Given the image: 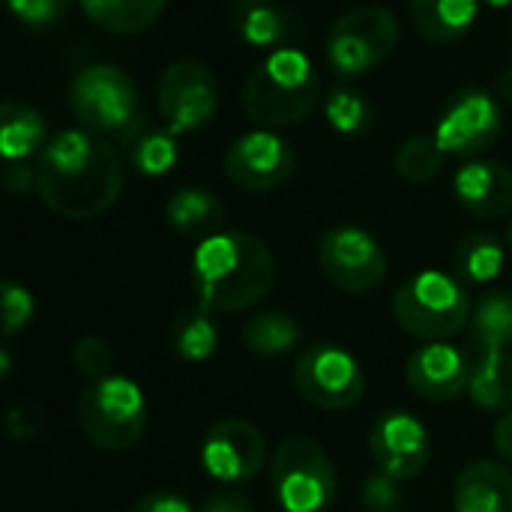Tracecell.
<instances>
[{"label": "cell", "instance_id": "obj_29", "mask_svg": "<svg viewBox=\"0 0 512 512\" xmlns=\"http://www.w3.org/2000/svg\"><path fill=\"white\" fill-rule=\"evenodd\" d=\"M171 345L183 360L201 363V360L213 357V351L219 348V327L207 309H201V306L183 309L171 327Z\"/></svg>", "mask_w": 512, "mask_h": 512}, {"label": "cell", "instance_id": "obj_25", "mask_svg": "<svg viewBox=\"0 0 512 512\" xmlns=\"http://www.w3.org/2000/svg\"><path fill=\"white\" fill-rule=\"evenodd\" d=\"M453 270L459 282H492L504 270V246L489 231H471L465 234L453 249Z\"/></svg>", "mask_w": 512, "mask_h": 512}, {"label": "cell", "instance_id": "obj_4", "mask_svg": "<svg viewBox=\"0 0 512 512\" xmlns=\"http://www.w3.org/2000/svg\"><path fill=\"white\" fill-rule=\"evenodd\" d=\"M69 108L81 129L120 144L147 123L135 81L111 63H90L78 69L69 84Z\"/></svg>", "mask_w": 512, "mask_h": 512}, {"label": "cell", "instance_id": "obj_26", "mask_svg": "<svg viewBox=\"0 0 512 512\" xmlns=\"http://www.w3.org/2000/svg\"><path fill=\"white\" fill-rule=\"evenodd\" d=\"M468 393L474 405L486 411H504L512 405V357L507 351L480 354L477 363H471V384Z\"/></svg>", "mask_w": 512, "mask_h": 512}, {"label": "cell", "instance_id": "obj_1", "mask_svg": "<svg viewBox=\"0 0 512 512\" xmlns=\"http://www.w3.org/2000/svg\"><path fill=\"white\" fill-rule=\"evenodd\" d=\"M36 192L63 219L102 216L123 192L117 147L87 129L57 132L36 159Z\"/></svg>", "mask_w": 512, "mask_h": 512}, {"label": "cell", "instance_id": "obj_7", "mask_svg": "<svg viewBox=\"0 0 512 512\" xmlns=\"http://www.w3.org/2000/svg\"><path fill=\"white\" fill-rule=\"evenodd\" d=\"M270 477L285 512H324L339 492V477L324 447L300 435L276 447Z\"/></svg>", "mask_w": 512, "mask_h": 512}, {"label": "cell", "instance_id": "obj_6", "mask_svg": "<svg viewBox=\"0 0 512 512\" xmlns=\"http://www.w3.org/2000/svg\"><path fill=\"white\" fill-rule=\"evenodd\" d=\"M78 423L87 441L108 453L135 447L147 429V399L141 387L123 375H105L78 396Z\"/></svg>", "mask_w": 512, "mask_h": 512}, {"label": "cell", "instance_id": "obj_24", "mask_svg": "<svg viewBox=\"0 0 512 512\" xmlns=\"http://www.w3.org/2000/svg\"><path fill=\"white\" fill-rule=\"evenodd\" d=\"M168 0H78L81 12L102 30L132 36L153 27Z\"/></svg>", "mask_w": 512, "mask_h": 512}, {"label": "cell", "instance_id": "obj_38", "mask_svg": "<svg viewBox=\"0 0 512 512\" xmlns=\"http://www.w3.org/2000/svg\"><path fill=\"white\" fill-rule=\"evenodd\" d=\"M201 512H255L249 495H243L240 489H219L207 498Z\"/></svg>", "mask_w": 512, "mask_h": 512}, {"label": "cell", "instance_id": "obj_40", "mask_svg": "<svg viewBox=\"0 0 512 512\" xmlns=\"http://www.w3.org/2000/svg\"><path fill=\"white\" fill-rule=\"evenodd\" d=\"M492 441H495V450H498V453H501V456H504V459L512 465V411L498 420Z\"/></svg>", "mask_w": 512, "mask_h": 512}, {"label": "cell", "instance_id": "obj_28", "mask_svg": "<svg viewBox=\"0 0 512 512\" xmlns=\"http://www.w3.org/2000/svg\"><path fill=\"white\" fill-rule=\"evenodd\" d=\"M297 342H300V327L285 312H261V315L249 318L243 327V345L255 357H264V360L294 351Z\"/></svg>", "mask_w": 512, "mask_h": 512}, {"label": "cell", "instance_id": "obj_34", "mask_svg": "<svg viewBox=\"0 0 512 512\" xmlns=\"http://www.w3.org/2000/svg\"><path fill=\"white\" fill-rule=\"evenodd\" d=\"M69 3L72 0H6L9 12L27 27H51V24H57L66 15Z\"/></svg>", "mask_w": 512, "mask_h": 512}, {"label": "cell", "instance_id": "obj_39", "mask_svg": "<svg viewBox=\"0 0 512 512\" xmlns=\"http://www.w3.org/2000/svg\"><path fill=\"white\" fill-rule=\"evenodd\" d=\"M6 189L15 192V195L36 189V168H27L21 162H9L6 165Z\"/></svg>", "mask_w": 512, "mask_h": 512}, {"label": "cell", "instance_id": "obj_9", "mask_svg": "<svg viewBox=\"0 0 512 512\" xmlns=\"http://www.w3.org/2000/svg\"><path fill=\"white\" fill-rule=\"evenodd\" d=\"M294 387L306 402L324 411H348L366 393L360 360L333 342L306 348L294 363Z\"/></svg>", "mask_w": 512, "mask_h": 512}, {"label": "cell", "instance_id": "obj_15", "mask_svg": "<svg viewBox=\"0 0 512 512\" xmlns=\"http://www.w3.org/2000/svg\"><path fill=\"white\" fill-rule=\"evenodd\" d=\"M369 450L381 474L405 483L423 474L432 456V441L426 426L405 411H387L372 423Z\"/></svg>", "mask_w": 512, "mask_h": 512}, {"label": "cell", "instance_id": "obj_18", "mask_svg": "<svg viewBox=\"0 0 512 512\" xmlns=\"http://www.w3.org/2000/svg\"><path fill=\"white\" fill-rule=\"evenodd\" d=\"M456 512H512V474L498 462L468 465L453 486Z\"/></svg>", "mask_w": 512, "mask_h": 512}, {"label": "cell", "instance_id": "obj_32", "mask_svg": "<svg viewBox=\"0 0 512 512\" xmlns=\"http://www.w3.org/2000/svg\"><path fill=\"white\" fill-rule=\"evenodd\" d=\"M72 363H75V369L81 372V375H87V378H105L108 375V369H111V363H114V351H111V345L105 342V339H99V336H84V339H78L75 342V348H72Z\"/></svg>", "mask_w": 512, "mask_h": 512}, {"label": "cell", "instance_id": "obj_36", "mask_svg": "<svg viewBox=\"0 0 512 512\" xmlns=\"http://www.w3.org/2000/svg\"><path fill=\"white\" fill-rule=\"evenodd\" d=\"M39 429H42V414L30 405H15L6 414V435L12 441H30L39 435Z\"/></svg>", "mask_w": 512, "mask_h": 512}, {"label": "cell", "instance_id": "obj_8", "mask_svg": "<svg viewBox=\"0 0 512 512\" xmlns=\"http://www.w3.org/2000/svg\"><path fill=\"white\" fill-rule=\"evenodd\" d=\"M399 42V21L387 6L369 3L345 12L327 36V60L345 78L378 69Z\"/></svg>", "mask_w": 512, "mask_h": 512}, {"label": "cell", "instance_id": "obj_10", "mask_svg": "<svg viewBox=\"0 0 512 512\" xmlns=\"http://www.w3.org/2000/svg\"><path fill=\"white\" fill-rule=\"evenodd\" d=\"M324 276L345 294H369L387 279V252L363 228L339 225L318 240Z\"/></svg>", "mask_w": 512, "mask_h": 512}, {"label": "cell", "instance_id": "obj_2", "mask_svg": "<svg viewBox=\"0 0 512 512\" xmlns=\"http://www.w3.org/2000/svg\"><path fill=\"white\" fill-rule=\"evenodd\" d=\"M276 279V261L249 231H219L195 249L192 285L207 312H243L261 303Z\"/></svg>", "mask_w": 512, "mask_h": 512}, {"label": "cell", "instance_id": "obj_5", "mask_svg": "<svg viewBox=\"0 0 512 512\" xmlns=\"http://www.w3.org/2000/svg\"><path fill=\"white\" fill-rule=\"evenodd\" d=\"M471 297L456 276L441 270H423L402 282L393 297V318L396 324L429 342H441L456 336L471 321Z\"/></svg>", "mask_w": 512, "mask_h": 512}, {"label": "cell", "instance_id": "obj_17", "mask_svg": "<svg viewBox=\"0 0 512 512\" xmlns=\"http://www.w3.org/2000/svg\"><path fill=\"white\" fill-rule=\"evenodd\" d=\"M453 192L456 201L480 219H501L512 213V171L495 159L462 165L456 171Z\"/></svg>", "mask_w": 512, "mask_h": 512}, {"label": "cell", "instance_id": "obj_37", "mask_svg": "<svg viewBox=\"0 0 512 512\" xmlns=\"http://www.w3.org/2000/svg\"><path fill=\"white\" fill-rule=\"evenodd\" d=\"M132 512H195L192 504L186 498H180L177 492H168V489H156V492H147L144 498H138V504L132 507Z\"/></svg>", "mask_w": 512, "mask_h": 512}, {"label": "cell", "instance_id": "obj_11", "mask_svg": "<svg viewBox=\"0 0 512 512\" xmlns=\"http://www.w3.org/2000/svg\"><path fill=\"white\" fill-rule=\"evenodd\" d=\"M159 114L174 135L195 132L216 117L219 81L198 60H177L159 78Z\"/></svg>", "mask_w": 512, "mask_h": 512}, {"label": "cell", "instance_id": "obj_33", "mask_svg": "<svg viewBox=\"0 0 512 512\" xmlns=\"http://www.w3.org/2000/svg\"><path fill=\"white\" fill-rule=\"evenodd\" d=\"M33 318V297L24 285L6 279L3 282V333L6 339H12L15 333H21Z\"/></svg>", "mask_w": 512, "mask_h": 512}, {"label": "cell", "instance_id": "obj_12", "mask_svg": "<svg viewBox=\"0 0 512 512\" xmlns=\"http://www.w3.org/2000/svg\"><path fill=\"white\" fill-rule=\"evenodd\" d=\"M504 129L501 105L492 93L468 87L459 90L438 117L435 138L450 156H477L489 150Z\"/></svg>", "mask_w": 512, "mask_h": 512}, {"label": "cell", "instance_id": "obj_21", "mask_svg": "<svg viewBox=\"0 0 512 512\" xmlns=\"http://www.w3.org/2000/svg\"><path fill=\"white\" fill-rule=\"evenodd\" d=\"M48 126L42 114L21 102V99H3L0 105V150L6 162H21L33 153H42L48 144Z\"/></svg>", "mask_w": 512, "mask_h": 512}, {"label": "cell", "instance_id": "obj_41", "mask_svg": "<svg viewBox=\"0 0 512 512\" xmlns=\"http://www.w3.org/2000/svg\"><path fill=\"white\" fill-rule=\"evenodd\" d=\"M498 96H501L504 102H510L512 105V66L510 69H504V72L498 75Z\"/></svg>", "mask_w": 512, "mask_h": 512}, {"label": "cell", "instance_id": "obj_16", "mask_svg": "<svg viewBox=\"0 0 512 512\" xmlns=\"http://www.w3.org/2000/svg\"><path fill=\"white\" fill-rule=\"evenodd\" d=\"M405 378L420 399L453 402L471 384V363L462 351L444 342H429L417 348L405 363Z\"/></svg>", "mask_w": 512, "mask_h": 512}, {"label": "cell", "instance_id": "obj_43", "mask_svg": "<svg viewBox=\"0 0 512 512\" xmlns=\"http://www.w3.org/2000/svg\"><path fill=\"white\" fill-rule=\"evenodd\" d=\"M507 246L512 249V222H510V228H507Z\"/></svg>", "mask_w": 512, "mask_h": 512}, {"label": "cell", "instance_id": "obj_23", "mask_svg": "<svg viewBox=\"0 0 512 512\" xmlns=\"http://www.w3.org/2000/svg\"><path fill=\"white\" fill-rule=\"evenodd\" d=\"M468 345L480 354L512 348V294L495 291L474 306L468 321Z\"/></svg>", "mask_w": 512, "mask_h": 512}, {"label": "cell", "instance_id": "obj_31", "mask_svg": "<svg viewBox=\"0 0 512 512\" xmlns=\"http://www.w3.org/2000/svg\"><path fill=\"white\" fill-rule=\"evenodd\" d=\"M324 111H327V123H330L339 135H363V132H369L372 123H375V108H372V102H369L363 93L351 90V87H333V90L327 93Z\"/></svg>", "mask_w": 512, "mask_h": 512}, {"label": "cell", "instance_id": "obj_42", "mask_svg": "<svg viewBox=\"0 0 512 512\" xmlns=\"http://www.w3.org/2000/svg\"><path fill=\"white\" fill-rule=\"evenodd\" d=\"M483 3H489V6H495V9H501V6H510L512 0H483Z\"/></svg>", "mask_w": 512, "mask_h": 512}, {"label": "cell", "instance_id": "obj_35", "mask_svg": "<svg viewBox=\"0 0 512 512\" xmlns=\"http://www.w3.org/2000/svg\"><path fill=\"white\" fill-rule=\"evenodd\" d=\"M360 498H363V507L369 512H396L402 504V489H399V480L378 471V474L366 477Z\"/></svg>", "mask_w": 512, "mask_h": 512}, {"label": "cell", "instance_id": "obj_19", "mask_svg": "<svg viewBox=\"0 0 512 512\" xmlns=\"http://www.w3.org/2000/svg\"><path fill=\"white\" fill-rule=\"evenodd\" d=\"M228 21L243 45L261 51L285 48L294 36V21L276 0H234Z\"/></svg>", "mask_w": 512, "mask_h": 512}, {"label": "cell", "instance_id": "obj_14", "mask_svg": "<svg viewBox=\"0 0 512 512\" xmlns=\"http://www.w3.org/2000/svg\"><path fill=\"white\" fill-rule=\"evenodd\" d=\"M267 459L264 435L240 417L216 420L201 444L204 471L219 483H246L258 477Z\"/></svg>", "mask_w": 512, "mask_h": 512}, {"label": "cell", "instance_id": "obj_22", "mask_svg": "<svg viewBox=\"0 0 512 512\" xmlns=\"http://www.w3.org/2000/svg\"><path fill=\"white\" fill-rule=\"evenodd\" d=\"M480 15V0H411L414 27L432 42L462 39Z\"/></svg>", "mask_w": 512, "mask_h": 512}, {"label": "cell", "instance_id": "obj_27", "mask_svg": "<svg viewBox=\"0 0 512 512\" xmlns=\"http://www.w3.org/2000/svg\"><path fill=\"white\" fill-rule=\"evenodd\" d=\"M129 156V162L147 174V177H162L168 174L177 159H180V147H177V135L171 129H156L150 123H144L138 132H132L123 144H120Z\"/></svg>", "mask_w": 512, "mask_h": 512}, {"label": "cell", "instance_id": "obj_30", "mask_svg": "<svg viewBox=\"0 0 512 512\" xmlns=\"http://www.w3.org/2000/svg\"><path fill=\"white\" fill-rule=\"evenodd\" d=\"M444 159H447V153L435 135H411L396 150V171L408 183H426L441 174Z\"/></svg>", "mask_w": 512, "mask_h": 512}, {"label": "cell", "instance_id": "obj_3", "mask_svg": "<svg viewBox=\"0 0 512 512\" xmlns=\"http://www.w3.org/2000/svg\"><path fill=\"white\" fill-rule=\"evenodd\" d=\"M321 96L315 63L294 45L270 51L243 84V111L261 129L294 126L312 114Z\"/></svg>", "mask_w": 512, "mask_h": 512}, {"label": "cell", "instance_id": "obj_13", "mask_svg": "<svg viewBox=\"0 0 512 512\" xmlns=\"http://www.w3.org/2000/svg\"><path fill=\"white\" fill-rule=\"evenodd\" d=\"M294 168H297L294 147L267 129L240 135L225 153L228 180L246 192H270L288 183Z\"/></svg>", "mask_w": 512, "mask_h": 512}, {"label": "cell", "instance_id": "obj_20", "mask_svg": "<svg viewBox=\"0 0 512 512\" xmlns=\"http://www.w3.org/2000/svg\"><path fill=\"white\" fill-rule=\"evenodd\" d=\"M165 222L171 225L174 234L192 237V240H207L222 231L225 222V207L222 201L201 189V186H183L177 189L168 204H165Z\"/></svg>", "mask_w": 512, "mask_h": 512}]
</instances>
